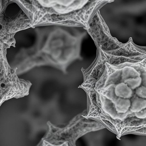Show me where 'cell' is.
Segmentation results:
<instances>
[{
	"mask_svg": "<svg viewBox=\"0 0 146 146\" xmlns=\"http://www.w3.org/2000/svg\"><path fill=\"white\" fill-rule=\"evenodd\" d=\"M38 29L35 43L29 51L28 69L49 66L65 73L72 62L81 58L80 36L75 31L64 28Z\"/></svg>",
	"mask_w": 146,
	"mask_h": 146,
	"instance_id": "obj_1",
	"label": "cell"
},
{
	"mask_svg": "<svg viewBox=\"0 0 146 146\" xmlns=\"http://www.w3.org/2000/svg\"><path fill=\"white\" fill-rule=\"evenodd\" d=\"M115 98H110L114 104L117 112L119 113H123L126 112L130 108L131 102L129 99L121 98L116 96Z\"/></svg>",
	"mask_w": 146,
	"mask_h": 146,
	"instance_id": "obj_5",
	"label": "cell"
},
{
	"mask_svg": "<svg viewBox=\"0 0 146 146\" xmlns=\"http://www.w3.org/2000/svg\"><path fill=\"white\" fill-rule=\"evenodd\" d=\"M103 51L107 54L127 57L146 55V47L136 44L133 42L131 37L129 38L127 42L123 43L117 49Z\"/></svg>",
	"mask_w": 146,
	"mask_h": 146,
	"instance_id": "obj_4",
	"label": "cell"
},
{
	"mask_svg": "<svg viewBox=\"0 0 146 146\" xmlns=\"http://www.w3.org/2000/svg\"><path fill=\"white\" fill-rule=\"evenodd\" d=\"M85 29L97 48H100L103 50H114L123 44L112 36L99 11L89 21Z\"/></svg>",
	"mask_w": 146,
	"mask_h": 146,
	"instance_id": "obj_2",
	"label": "cell"
},
{
	"mask_svg": "<svg viewBox=\"0 0 146 146\" xmlns=\"http://www.w3.org/2000/svg\"><path fill=\"white\" fill-rule=\"evenodd\" d=\"M146 100L145 99L136 98L133 100L131 103L130 111L132 112L139 111L146 108Z\"/></svg>",
	"mask_w": 146,
	"mask_h": 146,
	"instance_id": "obj_7",
	"label": "cell"
},
{
	"mask_svg": "<svg viewBox=\"0 0 146 146\" xmlns=\"http://www.w3.org/2000/svg\"><path fill=\"white\" fill-rule=\"evenodd\" d=\"M55 1L61 4L64 5H69L72 3L74 0H50Z\"/></svg>",
	"mask_w": 146,
	"mask_h": 146,
	"instance_id": "obj_10",
	"label": "cell"
},
{
	"mask_svg": "<svg viewBox=\"0 0 146 146\" xmlns=\"http://www.w3.org/2000/svg\"><path fill=\"white\" fill-rule=\"evenodd\" d=\"M145 108H144L139 111L135 112L134 113L136 117L140 119L145 118L146 117Z\"/></svg>",
	"mask_w": 146,
	"mask_h": 146,
	"instance_id": "obj_9",
	"label": "cell"
},
{
	"mask_svg": "<svg viewBox=\"0 0 146 146\" xmlns=\"http://www.w3.org/2000/svg\"><path fill=\"white\" fill-rule=\"evenodd\" d=\"M135 93L140 98L145 99L146 98V88L145 86H142L135 89Z\"/></svg>",
	"mask_w": 146,
	"mask_h": 146,
	"instance_id": "obj_8",
	"label": "cell"
},
{
	"mask_svg": "<svg viewBox=\"0 0 146 146\" xmlns=\"http://www.w3.org/2000/svg\"><path fill=\"white\" fill-rule=\"evenodd\" d=\"M114 92L116 96L125 99L131 97L133 94L132 90L124 82L116 85L115 87Z\"/></svg>",
	"mask_w": 146,
	"mask_h": 146,
	"instance_id": "obj_6",
	"label": "cell"
},
{
	"mask_svg": "<svg viewBox=\"0 0 146 146\" xmlns=\"http://www.w3.org/2000/svg\"><path fill=\"white\" fill-rule=\"evenodd\" d=\"M106 59L102 50L97 48L96 58L88 68H82L81 70L85 81L100 79L103 76L106 68Z\"/></svg>",
	"mask_w": 146,
	"mask_h": 146,
	"instance_id": "obj_3",
	"label": "cell"
}]
</instances>
